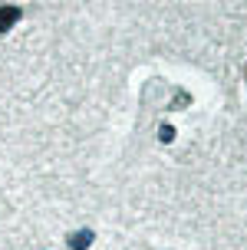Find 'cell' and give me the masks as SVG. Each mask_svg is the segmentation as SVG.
<instances>
[{"label": "cell", "mask_w": 247, "mask_h": 250, "mask_svg": "<svg viewBox=\"0 0 247 250\" xmlns=\"http://www.w3.org/2000/svg\"><path fill=\"white\" fill-rule=\"evenodd\" d=\"M89 244H92V234H89V230H79L76 237H69V247L73 250H86Z\"/></svg>", "instance_id": "obj_2"}, {"label": "cell", "mask_w": 247, "mask_h": 250, "mask_svg": "<svg viewBox=\"0 0 247 250\" xmlns=\"http://www.w3.org/2000/svg\"><path fill=\"white\" fill-rule=\"evenodd\" d=\"M20 20V7H0V33H7Z\"/></svg>", "instance_id": "obj_1"}]
</instances>
